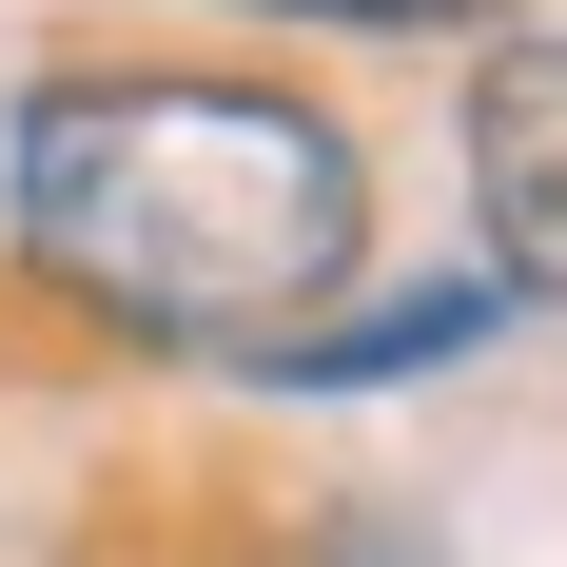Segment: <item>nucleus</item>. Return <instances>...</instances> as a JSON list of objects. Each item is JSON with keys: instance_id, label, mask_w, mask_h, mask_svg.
<instances>
[{"instance_id": "4", "label": "nucleus", "mask_w": 567, "mask_h": 567, "mask_svg": "<svg viewBox=\"0 0 567 567\" xmlns=\"http://www.w3.org/2000/svg\"><path fill=\"white\" fill-rule=\"evenodd\" d=\"M235 20H313V40H470L509 0H235Z\"/></svg>"}, {"instance_id": "3", "label": "nucleus", "mask_w": 567, "mask_h": 567, "mask_svg": "<svg viewBox=\"0 0 567 567\" xmlns=\"http://www.w3.org/2000/svg\"><path fill=\"white\" fill-rule=\"evenodd\" d=\"M509 333V275H431L392 293V313H352V333H255V372L275 392H392V372H451V352Z\"/></svg>"}, {"instance_id": "2", "label": "nucleus", "mask_w": 567, "mask_h": 567, "mask_svg": "<svg viewBox=\"0 0 567 567\" xmlns=\"http://www.w3.org/2000/svg\"><path fill=\"white\" fill-rule=\"evenodd\" d=\"M470 216H489V275L567 313V40L470 59Z\"/></svg>"}, {"instance_id": "5", "label": "nucleus", "mask_w": 567, "mask_h": 567, "mask_svg": "<svg viewBox=\"0 0 567 567\" xmlns=\"http://www.w3.org/2000/svg\"><path fill=\"white\" fill-rule=\"evenodd\" d=\"M333 567H411V548H333Z\"/></svg>"}, {"instance_id": "1", "label": "nucleus", "mask_w": 567, "mask_h": 567, "mask_svg": "<svg viewBox=\"0 0 567 567\" xmlns=\"http://www.w3.org/2000/svg\"><path fill=\"white\" fill-rule=\"evenodd\" d=\"M0 216L79 313L117 333H176V352H255L293 333L313 293L352 275L372 235V176L313 99L275 79H176V59H79L20 99L0 137Z\"/></svg>"}]
</instances>
